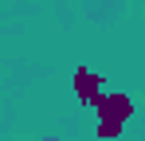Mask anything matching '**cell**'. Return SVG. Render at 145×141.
<instances>
[{"label": "cell", "instance_id": "1", "mask_svg": "<svg viewBox=\"0 0 145 141\" xmlns=\"http://www.w3.org/2000/svg\"><path fill=\"white\" fill-rule=\"evenodd\" d=\"M94 114H98V133L102 137H114L121 125H125V118L133 114V102L125 94H102L94 102Z\"/></svg>", "mask_w": 145, "mask_h": 141}, {"label": "cell", "instance_id": "2", "mask_svg": "<svg viewBox=\"0 0 145 141\" xmlns=\"http://www.w3.org/2000/svg\"><path fill=\"white\" fill-rule=\"evenodd\" d=\"M98 86H102V82H98V74H90L86 67L74 70V90H78V98H82V102H98V98H102V94H98Z\"/></svg>", "mask_w": 145, "mask_h": 141}]
</instances>
